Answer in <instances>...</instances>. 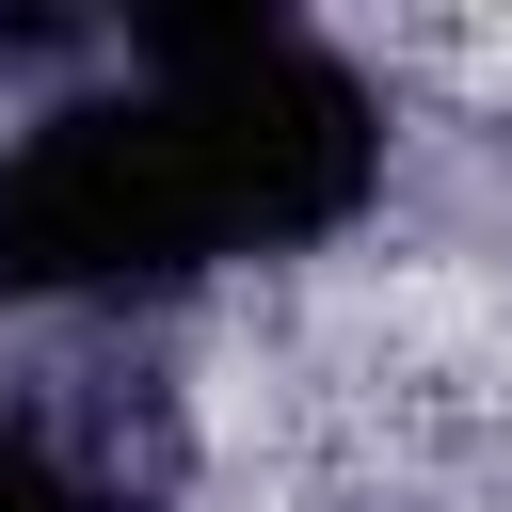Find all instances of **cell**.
Here are the masks:
<instances>
[{"instance_id":"obj_1","label":"cell","mask_w":512,"mask_h":512,"mask_svg":"<svg viewBox=\"0 0 512 512\" xmlns=\"http://www.w3.org/2000/svg\"><path fill=\"white\" fill-rule=\"evenodd\" d=\"M144 80L176 96L192 160H208V208H224V256H272V240H336L384 176V112L336 48L272 32V16H144L128 32Z\"/></svg>"},{"instance_id":"obj_2","label":"cell","mask_w":512,"mask_h":512,"mask_svg":"<svg viewBox=\"0 0 512 512\" xmlns=\"http://www.w3.org/2000/svg\"><path fill=\"white\" fill-rule=\"evenodd\" d=\"M208 256H224V208L160 80L64 96L0 144V304H128Z\"/></svg>"},{"instance_id":"obj_3","label":"cell","mask_w":512,"mask_h":512,"mask_svg":"<svg viewBox=\"0 0 512 512\" xmlns=\"http://www.w3.org/2000/svg\"><path fill=\"white\" fill-rule=\"evenodd\" d=\"M0 512H112V480L64 464L48 432H0Z\"/></svg>"}]
</instances>
